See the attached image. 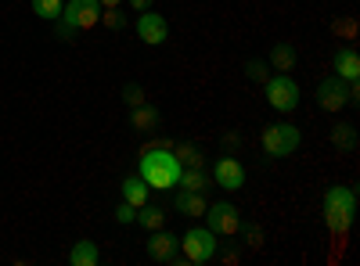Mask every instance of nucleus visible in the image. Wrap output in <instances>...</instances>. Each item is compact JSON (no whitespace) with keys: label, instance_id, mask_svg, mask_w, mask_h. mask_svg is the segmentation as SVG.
<instances>
[{"label":"nucleus","instance_id":"1","mask_svg":"<svg viewBox=\"0 0 360 266\" xmlns=\"http://www.w3.org/2000/svg\"><path fill=\"white\" fill-rule=\"evenodd\" d=\"M180 169H184V166L176 162L173 144H152V147H144V155H141V162H137V176H141L148 187H155V191L176 187Z\"/></svg>","mask_w":360,"mask_h":266},{"label":"nucleus","instance_id":"2","mask_svg":"<svg viewBox=\"0 0 360 266\" xmlns=\"http://www.w3.org/2000/svg\"><path fill=\"white\" fill-rule=\"evenodd\" d=\"M353 213H356V191L353 187L335 184V187L324 191V223H328V230H332L335 238L349 230Z\"/></svg>","mask_w":360,"mask_h":266},{"label":"nucleus","instance_id":"3","mask_svg":"<svg viewBox=\"0 0 360 266\" xmlns=\"http://www.w3.org/2000/svg\"><path fill=\"white\" fill-rule=\"evenodd\" d=\"M58 22H62V29H58L62 40H69L72 33H86V29H94L101 22V4L98 0H69Z\"/></svg>","mask_w":360,"mask_h":266},{"label":"nucleus","instance_id":"4","mask_svg":"<svg viewBox=\"0 0 360 266\" xmlns=\"http://www.w3.org/2000/svg\"><path fill=\"white\" fill-rule=\"evenodd\" d=\"M217 248H220V238L209 227H191L184 238H180V259L195 262V266L213 262L217 259Z\"/></svg>","mask_w":360,"mask_h":266},{"label":"nucleus","instance_id":"5","mask_svg":"<svg viewBox=\"0 0 360 266\" xmlns=\"http://www.w3.org/2000/svg\"><path fill=\"white\" fill-rule=\"evenodd\" d=\"M259 147H263L266 159H288L299 147V126H292V123H270V126H263Z\"/></svg>","mask_w":360,"mask_h":266},{"label":"nucleus","instance_id":"6","mask_svg":"<svg viewBox=\"0 0 360 266\" xmlns=\"http://www.w3.org/2000/svg\"><path fill=\"white\" fill-rule=\"evenodd\" d=\"M263 91H266V105L288 115L299 108V83L288 76V72H270V79L263 83Z\"/></svg>","mask_w":360,"mask_h":266},{"label":"nucleus","instance_id":"7","mask_svg":"<svg viewBox=\"0 0 360 266\" xmlns=\"http://www.w3.org/2000/svg\"><path fill=\"white\" fill-rule=\"evenodd\" d=\"M205 223L217 238H234V234L242 230V213H238V205H231V201H209Z\"/></svg>","mask_w":360,"mask_h":266},{"label":"nucleus","instance_id":"8","mask_svg":"<svg viewBox=\"0 0 360 266\" xmlns=\"http://www.w3.org/2000/svg\"><path fill=\"white\" fill-rule=\"evenodd\" d=\"M180 252V238H176V234L173 230H152V238H148V259H152V262H184V259H180L176 255Z\"/></svg>","mask_w":360,"mask_h":266},{"label":"nucleus","instance_id":"9","mask_svg":"<svg viewBox=\"0 0 360 266\" xmlns=\"http://www.w3.org/2000/svg\"><path fill=\"white\" fill-rule=\"evenodd\" d=\"M245 180H249L245 166L238 162V159H231V155L217 159V166H213V184H217V187H224V191H242Z\"/></svg>","mask_w":360,"mask_h":266},{"label":"nucleus","instance_id":"10","mask_svg":"<svg viewBox=\"0 0 360 266\" xmlns=\"http://www.w3.org/2000/svg\"><path fill=\"white\" fill-rule=\"evenodd\" d=\"M317 105H321L324 112H342V108L349 105L346 79H339V76H328V79H321V83H317Z\"/></svg>","mask_w":360,"mask_h":266},{"label":"nucleus","instance_id":"11","mask_svg":"<svg viewBox=\"0 0 360 266\" xmlns=\"http://www.w3.org/2000/svg\"><path fill=\"white\" fill-rule=\"evenodd\" d=\"M137 33H141V40L148 44V47H159V44H166V36H169V25H166V18L159 15V11H141V18H137Z\"/></svg>","mask_w":360,"mask_h":266},{"label":"nucleus","instance_id":"12","mask_svg":"<svg viewBox=\"0 0 360 266\" xmlns=\"http://www.w3.org/2000/svg\"><path fill=\"white\" fill-rule=\"evenodd\" d=\"M173 209H176L180 216L198 220V216H205V209H209V198H205V191H180V187H176Z\"/></svg>","mask_w":360,"mask_h":266},{"label":"nucleus","instance_id":"13","mask_svg":"<svg viewBox=\"0 0 360 266\" xmlns=\"http://www.w3.org/2000/svg\"><path fill=\"white\" fill-rule=\"evenodd\" d=\"M335 76L339 79H360V54H356V47L353 44H346V47H339L335 51Z\"/></svg>","mask_w":360,"mask_h":266},{"label":"nucleus","instance_id":"14","mask_svg":"<svg viewBox=\"0 0 360 266\" xmlns=\"http://www.w3.org/2000/svg\"><path fill=\"white\" fill-rule=\"evenodd\" d=\"M159 123H162V115H159V108L155 105H134L130 108V126L134 130H141V133H152V130H159Z\"/></svg>","mask_w":360,"mask_h":266},{"label":"nucleus","instance_id":"15","mask_svg":"<svg viewBox=\"0 0 360 266\" xmlns=\"http://www.w3.org/2000/svg\"><path fill=\"white\" fill-rule=\"evenodd\" d=\"M69 262H72V266H98V262H101L98 241H76L72 252H69Z\"/></svg>","mask_w":360,"mask_h":266},{"label":"nucleus","instance_id":"16","mask_svg":"<svg viewBox=\"0 0 360 266\" xmlns=\"http://www.w3.org/2000/svg\"><path fill=\"white\" fill-rule=\"evenodd\" d=\"M148 191H152V187H148L141 176H127V180H123V201H130L134 209L148 205Z\"/></svg>","mask_w":360,"mask_h":266},{"label":"nucleus","instance_id":"17","mask_svg":"<svg viewBox=\"0 0 360 266\" xmlns=\"http://www.w3.org/2000/svg\"><path fill=\"white\" fill-rule=\"evenodd\" d=\"M270 69H278V72H292L295 69V51H292V44H274L270 47V62H266Z\"/></svg>","mask_w":360,"mask_h":266},{"label":"nucleus","instance_id":"18","mask_svg":"<svg viewBox=\"0 0 360 266\" xmlns=\"http://www.w3.org/2000/svg\"><path fill=\"white\" fill-rule=\"evenodd\" d=\"M209 184H213V176H205L202 169H180V180H176L180 191H205Z\"/></svg>","mask_w":360,"mask_h":266},{"label":"nucleus","instance_id":"19","mask_svg":"<svg viewBox=\"0 0 360 266\" xmlns=\"http://www.w3.org/2000/svg\"><path fill=\"white\" fill-rule=\"evenodd\" d=\"M137 223L144 230H162L166 227V209H159V205H141V209H137Z\"/></svg>","mask_w":360,"mask_h":266},{"label":"nucleus","instance_id":"20","mask_svg":"<svg viewBox=\"0 0 360 266\" xmlns=\"http://www.w3.org/2000/svg\"><path fill=\"white\" fill-rule=\"evenodd\" d=\"M173 155H176V162L184 166V169H202V147H195V144H173Z\"/></svg>","mask_w":360,"mask_h":266},{"label":"nucleus","instance_id":"21","mask_svg":"<svg viewBox=\"0 0 360 266\" xmlns=\"http://www.w3.org/2000/svg\"><path fill=\"white\" fill-rule=\"evenodd\" d=\"M332 140H335L339 152H356V130H353L349 123H339V126L332 130Z\"/></svg>","mask_w":360,"mask_h":266},{"label":"nucleus","instance_id":"22","mask_svg":"<svg viewBox=\"0 0 360 266\" xmlns=\"http://www.w3.org/2000/svg\"><path fill=\"white\" fill-rule=\"evenodd\" d=\"M62 0H33V15L37 18H44V22H58L62 18Z\"/></svg>","mask_w":360,"mask_h":266},{"label":"nucleus","instance_id":"23","mask_svg":"<svg viewBox=\"0 0 360 266\" xmlns=\"http://www.w3.org/2000/svg\"><path fill=\"white\" fill-rule=\"evenodd\" d=\"M245 76H249L252 83H266V79H270V65H266V62H256V58H252V62L245 65Z\"/></svg>","mask_w":360,"mask_h":266},{"label":"nucleus","instance_id":"24","mask_svg":"<svg viewBox=\"0 0 360 266\" xmlns=\"http://www.w3.org/2000/svg\"><path fill=\"white\" fill-rule=\"evenodd\" d=\"M101 22H105L108 29H123V25H127V15L119 11V8H105V11H101Z\"/></svg>","mask_w":360,"mask_h":266},{"label":"nucleus","instance_id":"25","mask_svg":"<svg viewBox=\"0 0 360 266\" xmlns=\"http://www.w3.org/2000/svg\"><path fill=\"white\" fill-rule=\"evenodd\" d=\"M115 220H119V223H137V209H134L130 201H123V205L115 209Z\"/></svg>","mask_w":360,"mask_h":266},{"label":"nucleus","instance_id":"26","mask_svg":"<svg viewBox=\"0 0 360 266\" xmlns=\"http://www.w3.org/2000/svg\"><path fill=\"white\" fill-rule=\"evenodd\" d=\"M123 98H127V105H130V108H134V105H144V101H148L141 86H127V91H123Z\"/></svg>","mask_w":360,"mask_h":266},{"label":"nucleus","instance_id":"27","mask_svg":"<svg viewBox=\"0 0 360 266\" xmlns=\"http://www.w3.org/2000/svg\"><path fill=\"white\" fill-rule=\"evenodd\" d=\"M245 245H249V248H259V245H263V230H259V227H249V230H245Z\"/></svg>","mask_w":360,"mask_h":266},{"label":"nucleus","instance_id":"28","mask_svg":"<svg viewBox=\"0 0 360 266\" xmlns=\"http://www.w3.org/2000/svg\"><path fill=\"white\" fill-rule=\"evenodd\" d=\"M335 33H346V36L353 40V33H356V22H353V18H346V22H335Z\"/></svg>","mask_w":360,"mask_h":266},{"label":"nucleus","instance_id":"29","mask_svg":"<svg viewBox=\"0 0 360 266\" xmlns=\"http://www.w3.org/2000/svg\"><path fill=\"white\" fill-rule=\"evenodd\" d=\"M152 4H155V0H130V8H134V11H148Z\"/></svg>","mask_w":360,"mask_h":266},{"label":"nucleus","instance_id":"30","mask_svg":"<svg viewBox=\"0 0 360 266\" xmlns=\"http://www.w3.org/2000/svg\"><path fill=\"white\" fill-rule=\"evenodd\" d=\"M98 4H101V11H105V8H119L123 0H98Z\"/></svg>","mask_w":360,"mask_h":266}]
</instances>
